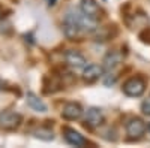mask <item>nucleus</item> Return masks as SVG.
Here are the masks:
<instances>
[{"label": "nucleus", "instance_id": "9b49d317", "mask_svg": "<svg viewBox=\"0 0 150 148\" xmlns=\"http://www.w3.org/2000/svg\"><path fill=\"white\" fill-rule=\"evenodd\" d=\"M120 63H122V54L117 53V51H110L102 60V67H104L105 72H111Z\"/></svg>", "mask_w": 150, "mask_h": 148}, {"label": "nucleus", "instance_id": "ddd939ff", "mask_svg": "<svg viewBox=\"0 0 150 148\" xmlns=\"http://www.w3.org/2000/svg\"><path fill=\"white\" fill-rule=\"evenodd\" d=\"M80 11L84 12L86 15L93 17V18H99V14H101V9H99L96 0H81L80 2Z\"/></svg>", "mask_w": 150, "mask_h": 148}, {"label": "nucleus", "instance_id": "f03ea898", "mask_svg": "<svg viewBox=\"0 0 150 148\" xmlns=\"http://www.w3.org/2000/svg\"><path fill=\"white\" fill-rule=\"evenodd\" d=\"M147 132V124L140 118V117H134L128 121L126 124V135L131 141H138L144 136V133Z\"/></svg>", "mask_w": 150, "mask_h": 148}, {"label": "nucleus", "instance_id": "1a4fd4ad", "mask_svg": "<svg viewBox=\"0 0 150 148\" xmlns=\"http://www.w3.org/2000/svg\"><path fill=\"white\" fill-rule=\"evenodd\" d=\"M83 112H84V109L80 103L69 102L63 106V109H62V117L68 121H75V120L83 117Z\"/></svg>", "mask_w": 150, "mask_h": 148}, {"label": "nucleus", "instance_id": "6e6552de", "mask_svg": "<svg viewBox=\"0 0 150 148\" xmlns=\"http://www.w3.org/2000/svg\"><path fill=\"white\" fill-rule=\"evenodd\" d=\"M104 72L105 70H104L102 65H95V63L87 65L83 69V79H84V82H89V84L96 82L99 78L104 76Z\"/></svg>", "mask_w": 150, "mask_h": 148}, {"label": "nucleus", "instance_id": "20e7f679", "mask_svg": "<svg viewBox=\"0 0 150 148\" xmlns=\"http://www.w3.org/2000/svg\"><path fill=\"white\" fill-rule=\"evenodd\" d=\"M23 123L21 114L15 112V111H3L0 112V127L6 130H17Z\"/></svg>", "mask_w": 150, "mask_h": 148}, {"label": "nucleus", "instance_id": "423d86ee", "mask_svg": "<svg viewBox=\"0 0 150 148\" xmlns=\"http://www.w3.org/2000/svg\"><path fill=\"white\" fill-rule=\"evenodd\" d=\"M65 61L74 70H83L87 66V58L80 51H75V49H68L65 53Z\"/></svg>", "mask_w": 150, "mask_h": 148}, {"label": "nucleus", "instance_id": "0eeeda50", "mask_svg": "<svg viewBox=\"0 0 150 148\" xmlns=\"http://www.w3.org/2000/svg\"><path fill=\"white\" fill-rule=\"evenodd\" d=\"M75 15H77V20H78V24L81 27V32H84V33H95V32H98L99 26H98V20L96 18L86 15L84 12H81L80 9H75Z\"/></svg>", "mask_w": 150, "mask_h": 148}, {"label": "nucleus", "instance_id": "39448f33", "mask_svg": "<svg viewBox=\"0 0 150 148\" xmlns=\"http://www.w3.org/2000/svg\"><path fill=\"white\" fill-rule=\"evenodd\" d=\"M105 123V115L99 108H89L84 115V126L89 129H98Z\"/></svg>", "mask_w": 150, "mask_h": 148}, {"label": "nucleus", "instance_id": "f8f14e48", "mask_svg": "<svg viewBox=\"0 0 150 148\" xmlns=\"http://www.w3.org/2000/svg\"><path fill=\"white\" fill-rule=\"evenodd\" d=\"M26 102H27L29 108H32L35 112H42L44 114V112H47V111H48V106L44 103L42 99H39V96H36L32 91H29L26 94Z\"/></svg>", "mask_w": 150, "mask_h": 148}, {"label": "nucleus", "instance_id": "7ed1b4c3", "mask_svg": "<svg viewBox=\"0 0 150 148\" xmlns=\"http://www.w3.org/2000/svg\"><path fill=\"white\" fill-rule=\"evenodd\" d=\"M122 91L128 97H140L146 91V81L143 78H138V76L131 78L123 84Z\"/></svg>", "mask_w": 150, "mask_h": 148}, {"label": "nucleus", "instance_id": "9d476101", "mask_svg": "<svg viewBox=\"0 0 150 148\" xmlns=\"http://www.w3.org/2000/svg\"><path fill=\"white\" fill-rule=\"evenodd\" d=\"M63 138L72 147H84L87 144V141H86V138L83 136V135L80 132H77L75 129H71V127L63 129Z\"/></svg>", "mask_w": 150, "mask_h": 148}, {"label": "nucleus", "instance_id": "4468645a", "mask_svg": "<svg viewBox=\"0 0 150 148\" xmlns=\"http://www.w3.org/2000/svg\"><path fill=\"white\" fill-rule=\"evenodd\" d=\"M35 138L41 139V141H53L54 139V133H53V130H50V129L41 127V129L35 130Z\"/></svg>", "mask_w": 150, "mask_h": 148}, {"label": "nucleus", "instance_id": "f257e3e1", "mask_svg": "<svg viewBox=\"0 0 150 148\" xmlns=\"http://www.w3.org/2000/svg\"><path fill=\"white\" fill-rule=\"evenodd\" d=\"M62 30H63V34L69 41H75L81 33V27L78 24L77 15H75V9H71L66 12V15L63 18V24H62Z\"/></svg>", "mask_w": 150, "mask_h": 148}, {"label": "nucleus", "instance_id": "6ab92c4d", "mask_svg": "<svg viewBox=\"0 0 150 148\" xmlns=\"http://www.w3.org/2000/svg\"><path fill=\"white\" fill-rule=\"evenodd\" d=\"M0 20H2V14H0Z\"/></svg>", "mask_w": 150, "mask_h": 148}, {"label": "nucleus", "instance_id": "dca6fc26", "mask_svg": "<svg viewBox=\"0 0 150 148\" xmlns=\"http://www.w3.org/2000/svg\"><path fill=\"white\" fill-rule=\"evenodd\" d=\"M114 82H116V76H112V78H111V76H110V73H108V76L104 79V84H105L107 87H108L110 84H114Z\"/></svg>", "mask_w": 150, "mask_h": 148}, {"label": "nucleus", "instance_id": "2eb2a0df", "mask_svg": "<svg viewBox=\"0 0 150 148\" xmlns=\"http://www.w3.org/2000/svg\"><path fill=\"white\" fill-rule=\"evenodd\" d=\"M141 111H143L144 115H150V97H147L141 103Z\"/></svg>", "mask_w": 150, "mask_h": 148}, {"label": "nucleus", "instance_id": "a211bd4d", "mask_svg": "<svg viewBox=\"0 0 150 148\" xmlns=\"http://www.w3.org/2000/svg\"><path fill=\"white\" fill-rule=\"evenodd\" d=\"M147 132L150 133V123H149V124H147Z\"/></svg>", "mask_w": 150, "mask_h": 148}, {"label": "nucleus", "instance_id": "f3484780", "mask_svg": "<svg viewBox=\"0 0 150 148\" xmlns=\"http://www.w3.org/2000/svg\"><path fill=\"white\" fill-rule=\"evenodd\" d=\"M48 5L50 6H54L56 5V0H48Z\"/></svg>", "mask_w": 150, "mask_h": 148}]
</instances>
